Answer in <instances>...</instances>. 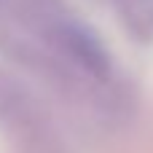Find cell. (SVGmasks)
<instances>
[{"instance_id": "6da1fadb", "label": "cell", "mask_w": 153, "mask_h": 153, "mask_svg": "<svg viewBox=\"0 0 153 153\" xmlns=\"http://www.w3.org/2000/svg\"><path fill=\"white\" fill-rule=\"evenodd\" d=\"M59 38H62V46L67 48V54L83 70H89L91 75H100V78H105L110 73V54H108L105 43L97 38V32H91L86 24L67 22L59 27Z\"/></svg>"}, {"instance_id": "7a4b0ae2", "label": "cell", "mask_w": 153, "mask_h": 153, "mask_svg": "<svg viewBox=\"0 0 153 153\" xmlns=\"http://www.w3.org/2000/svg\"><path fill=\"white\" fill-rule=\"evenodd\" d=\"M134 32H153V0H116Z\"/></svg>"}]
</instances>
